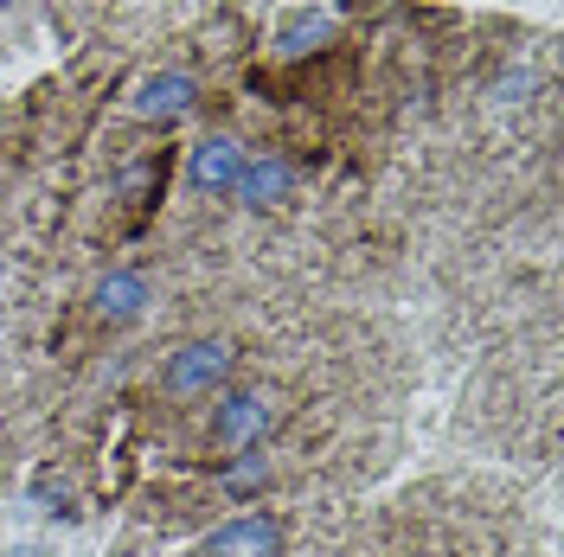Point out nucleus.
<instances>
[{
	"instance_id": "obj_1",
	"label": "nucleus",
	"mask_w": 564,
	"mask_h": 557,
	"mask_svg": "<svg viewBox=\"0 0 564 557\" xmlns=\"http://www.w3.org/2000/svg\"><path fill=\"white\" fill-rule=\"evenodd\" d=\"M238 365V347L231 340H186V347L167 352V372H161V391L167 397H206L231 379Z\"/></svg>"
},
{
	"instance_id": "obj_2",
	"label": "nucleus",
	"mask_w": 564,
	"mask_h": 557,
	"mask_svg": "<svg viewBox=\"0 0 564 557\" xmlns=\"http://www.w3.org/2000/svg\"><path fill=\"white\" fill-rule=\"evenodd\" d=\"M276 429V404L263 397V391H225L218 404H212V423H206V436H212V449H257L263 436Z\"/></svg>"
},
{
	"instance_id": "obj_3",
	"label": "nucleus",
	"mask_w": 564,
	"mask_h": 557,
	"mask_svg": "<svg viewBox=\"0 0 564 557\" xmlns=\"http://www.w3.org/2000/svg\"><path fill=\"white\" fill-rule=\"evenodd\" d=\"M193 103H199V84L186 70H148L135 84V97H129V109L141 122H180Z\"/></svg>"
},
{
	"instance_id": "obj_4",
	"label": "nucleus",
	"mask_w": 564,
	"mask_h": 557,
	"mask_svg": "<svg viewBox=\"0 0 564 557\" xmlns=\"http://www.w3.org/2000/svg\"><path fill=\"white\" fill-rule=\"evenodd\" d=\"M206 557H282V520L276 513H245L206 538Z\"/></svg>"
},
{
	"instance_id": "obj_5",
	"label": "nucleus",
	"mask_w": 564,
	"mask_h": 557,
	"mask_svg": "<svg viewBox=\"0 0 564 557\" xmlns=\"http://www.w3.org/2000/svg\"><path fill=\"white\" fill-rule=\"evenodd\" d=\"M250 211L263 206H282L289 193H295V167L282 161L276 148H263V154H245V167H238V186H231Z\"/></svg>"
},
{
	"instance_id": "obj_6",
	"label": "nucleus",
	"mask_w": 564,
	"mask_h": 557,
	"mask_svg": "<svg viewBox=\"0 0 564 557\" xmlns=\"http://www.w3.org/2000/svg\"><path fill=\"white\" fill-rule=\"evenodd\" d=\"M238 167H245V141L238 135H206L199 148H193V186L199 193H212V199H225L231 186H238Z\"/></svg>"
},
{
	"instance_id": "obj_7",
	"label": "nucleus",
	"mask_w": 564,
	"mask_h": 557,
	"mask_svg": "<svg viewBox=\"0 0 564 557\" xmlns=\"http://www.w3.org/2000/svg\"><path fill=\"white\" fill-rule=\"evenodd\" d=\"M90 308H97V320H109V327L135 320V314L148 308V276H135V270H109V276L97 282V295H90Z\"/></svg>"
},
{
	"instance_id": "obj_8",
	"label": "nucleus",
	"mask_w": 564,
	"mask_h": 557,
	"mask_svg": "<svg viewBox=\"0 0 564 557\" xmlns=\"http://www.w3.org/2000/svg\"><path fill=\"white\" fill-rule=\"evenodd\" d=\"M327 33H334V13H327V7H302V13H289V20H282L276 58H308Z\"/></svg>"
},
{
	"instance_id": "obj_9",
	"label": "nucleus",
	"mask_w": 564,
	"mask_h": 557,
	"mask_svg": "<svg viewBox=\"0 0 564 557\" xmlns=\"http://www.w3.org/2000/svg\"><path fill=\"white\" fill-rule=\"evenodd\" d=\"M263 481H270V455H257V449H238L225 468H218V488L231 493V500H250Z\"/></svg>"
},
{
	"instance_id": "obj_10",
	"label": "nucleus",
	"mask_w": 564,
	"mask_h": 557,
	"mask_svg": "<svg viewBox=\"0 0 564 557\" xmlns=\"http://www.w3.org/2000/svg\"><path fill=\"white\" fill-rule=\"evenodd\" d=\"M33 493H39V506H45L52 520H70V513H77V506H70V488L58 481V474H52V468H45V474L33 481Z\"/></svg>"
},
{
	"instance_id": "obj_11",
	"label": "nucleus",
	"mask_w": 564,
	"mask_h": 557,
	"mask_svg": "<svg viewBox=\"0 0 564 557\" xmlns=\"http://www.w3.org/2000/svg\"><path fill=\"white\" fill-rule=\"evenodd\" d=\"M532 97V70H500L494 77V103H527Z\"/></svg>"
},
{
	"instance_id": "obj_12",
	"label": "nucleus",
	"mask_w": 564,
	"mask_h": 557,
	"mask_svg": "<svg viewBox=\"0 0 564 557\" xmlns=\"http://www.w3.org/2000/svg\"><path fill=\"white\" fill-rule=\"evenodd\" d=\"M7 557H45V551H39V545H20V551H7Z\"/></svg>"
}]
</instances>
